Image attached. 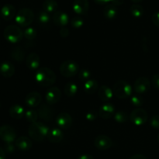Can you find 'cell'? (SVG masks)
Instances as JSON below:
<instances>
[{
  "instance_id": "cb8c5ba5",
  "label": "cell",
  "mask_w": 159,
  "mask_h": 159,
  "mask_svg": "<svg viewBox=\"0 0 159 159\" xmlns=\"http://www.w3.org/2000/svg\"><path fill=\"white\" fill-rule=\"evenodd\" d=\"M98 96L99 99L102 101H109L113 98V92L111 89L107 85H102L99 87Z\"/></svg>"
},
{
  "instance_id": "d4e9b609",
  "label": "cell",
  "mask_w": 159,
  "mask_h": 159,
  "mask_svg": "<svg viewBox=\"0 0 159 159\" xmlns=\"http://www.w3.org/2000/svg\"><path fill=\"white\" fill-rule=\"evenodd\" d=\"M43 10L48 13H54L58 9V4L55 0H45L42 5Z\"/></svg>"
},
{
  "instance_id": "30bf717a",
  "label": "cell",
  "mask_w": 159,
  "mask_h": 159,
  "mask_svg": "<svg viewBox=\"0 0 159 159\" xmlns=\"http://www.w3.org/2000/svg\"><path fill=\"white\" fill-rule=\"evenodd\" d=\"M56 124L58 126L60 129H63V130H66L71 127L72 125V118H71V115L68 113H61L56 116Z\"/></svg>"
},
{
  "instance_id": "52a82bcc",
  "label": "cell",
  "mask_w": 159,
  "mask_h": 159,
  "mask_svg": "<svg viewBox=\"0 0 159 159\" xmlns=\"http://www.w3.org/2000/svg\"><path fill=\"white\" fill-rule=\"evenodd\" d=\"M148 113L144 109L137 108L131 112L130 119L131 122L136 126H141L145 124L148 120Z\"/></svg>"
},
{
  "instance_id": "d590c367",
  "label": "cell",
  "mask_w": 159,
  "mask_h": 159,
  "mask_svg": "<svg viewBox=\"0 0 159 159\" xmlns=\"http://www.w3.org/2000/svg\"><path fill=\"white\" fill-rule=\"evenodd\" d=\"M130 102L134 107H140L141 106H142L144 101H143L142 97L140 96L139 95H134L130 98Z\"/></svg>"
},
{
  "instance_id": "c3c4849f",
  "label": "cell",
  "mask_w": 159,
  "mask_h": 159,
  "mask_svg": "<svg viewBox=\"0 0 159 159\" xmlns=\"http://www.w3.org/2000/svg\"><path fill=\"white\" fill-rule=\"evenodd\" d=\"M133 2H141L142 0H131Z\"/></svg>"
},
{
  "instance_id": "681fc988",
  "label": "cell",
  "mask_w": 159,
  "mask_h": 159,
  "mask_svg": "<svg viewBox=\"0 0 159 159\" xmlns=\"http://www.w3.org/2000/svg\"><path fill=\"white\" fill-rule=\"evenodd\" d=\"M158 144H159V134H158Z\"/></svg>"
},
{
  "instance_id": "7dc6e473",
  "label": "cell",
  "mask_w": 159,
  "mask_h": 159,
  "mask_svg": "<svg viewBox=\"0 0 159 159\" xmlns=\"http://www.w3.org/2000/svg\"><path fill=\"white\" fill-rule=\"evenodd\" d=\"M0 159H6V153L5 151L0 147Z\"/></svg>"
},
{
  "instance_id": "ac0fdd59",
  "label": "cell",
  "mask_w": 159,
  "mask_h": 159,
  "mask_svg": "<svg viewBox=\"0 0 159 159\" xmlns=\"http://www.w3.org/2000/svg\"><path fill=\"white\" fill-rule=\"evenodd\" d=\"M115 113V107L111 103H105L99 110V116L102 119H109Z\"/></svg>"
},
{
  "instance_id": "9a60e30c",
  "label": "cell",
  "mask_w": 159,
  "mask_h": 159,
  "mask_svg": "<svg viewBox=\"0 0 159 159\" xmlns=\"http://www.w3.org/2000/svg\"><path fill=\"white\" fill-rule=\"evenodd\" d=\"M0 13H1V16L2 17L3 20L9 21V20H12L14 17H16V10L12 5L6 4L2 7Z\"/></svg>"
},
{
  "instance_id": "7a4b0ae2",
  "label": "cell",
  "mask_w": 159,
  "mask_h": 159,
  "mask_svg": "<svg viewBox=\"0 0 159 159\" xmlns=\"http://www.w3.org/2000/svg\"><path fill=\"white\" fill-rule=\"evenodd\" d=\"M49 130V127L46 124L37 121L30 125L28 134L34 141H42L48 137Z\"/></svg>"
},
{
  "instance_id": "d6986e66",
  "label": "cell",
  "mask_w": 159,
  "mask_h": 159,
  "mask_svg": "<svg viewBox=\"0 0 159 159\" xmlns=\"http://www.w3.org/2000/svg\"><path fill=\"white\" fill-rule=\"evenodd\" d=\"M15 73L14 65L9 61H3L0 65V74L5 78H10Z\"/></svg>"
},
{
  "instance_id": "7bdbcfd3",
  "label": "cell",
  "mask_w": 159,
  "mask_h": 159,
  "mask_svg": "<svg viewBox=\"0 0 159 159\" xmlns=\"http://www.w3.org/2000/svg\"><path fill=\"white\" fill-rule=\"evenodd\" d=\"M124 0H112L111 4L114 5L115 6H121V5L124 3Z\"/></svg>"
},
{
  "instance_id": "484cf974",
  "label": "cell",
  "mask_w": 159,
  "mask_h": 159,
  "mask_svg": "<svg viewBox=\"0 0 159 159\" xmlns=\"http://www.w3.org/2000/svg\"><path fill=\"white\" fill-rule=\"evenodd\" d=\"M118 13L116 6L113 4H108L105 6L103 9V15L107 20H113L116 17Z\"/></svg>"
},
{
  "instance_id": "74e56055",
  "label": "cell",
  "mask_w": 159,
  "mask_h": 159,
  "mask_svg": "<svg viewBox=\"0 0 159 159\" xmlns=\"http://www.w3.org/2000/svg\"><path fill=\"white\" fill-rule=\"evenodd\" d=\"M150 124L154 129L159 130V116L155 115L150 119Z\"/></svg>"
},
{
  "instance_id": "83f0119b",
  "label": "cell",
  "mask_w": 159,
  "mask_h": 159,
  "mask_svg": "<svg viewBox=\"0 0 159 159\" xmlns=\"http://www.w3.org/2000/svg\"><path fill=\"white\" fill-rule=\"evenodd\" d=\"M64 92H65V95L68 97H73L75 96V94L78 92V86L75 82H69L65 85L64 88Z\"/></svg>"
},
{
  "instance_id": "1f68e13d",
  "label": "cell",
  "mask_w": 159,
  "mask_h": 159,
  "mask_svg": "<svg viewBox=\"0 0 159 159\" xmlns=\"http://www.w3.org/2000/svg\"><path fill=\"white\" fill-rule=\"evenodd\" d=\"M38 116V112L34 110H29L25 113V118L26 119V120L30 122L31 124L37 122Z\"/></svg>"
},
{
  "instance_id": "ba28073f",
  "label": "cell",
  "mask_w": 159,
  "mask_h": 159,
  "mask_svg": "<svg viewBox=\"0 0 159 159\" xmlns=\"http://www.w3.org/2000/svg\"><path fill=\"white\" fill-rule=\"evenodd\" d=\"M16 132L15 129L9 125H3L0 127V139L7 144H11L16 141Z\"/></svg>"
},
{
  "instance_id": "d6a6232c",
  "label": "cell",
  "mask_w": 159,
  "mask_h": 159,
  "mask_svg": "<svg viewBox=\"0 0 159 159\" xmlns=\"http://www.w3.org/2000/svg\"><path fill=\"white\" fill-rule=\"evenodd\" d=\"M129 116L127 113L124 111H118L115 113L114 114V120L116 122L119 123V124H124V123L127 122L128 120Z\"/></svg>"
},
{
  "instance_id": "4316f807",
  "label": "cell",
  "mask_w": 159,
  "mask_h": 159,
  "mask_svg": "<svg viewBox=\"0 0 159 159\" xmlns=\"http://www.w3.org/2000/svg\"><path fill=\"white\" fill-rule=\"evenodd\" d=\"M98 89H99V85L95 79H91L84 82V90L88 94H93L97 91Z\"/></svg>"
},
{
  "instance_id": "f6af8a7d",
  "label": "cell",
  "mask_w": 159,
  "mask_h": 159,
  "mask_svg": "<svg viewBox=\"0 0 159 159\" xmlns=\"http://www.w3.org/2000/svg\"><path fill=\"white\" fill-rule=\"evenodd\" d=\"M95 2H96L97 4L99 5H105L107 4L108 2H111L112 0H94Z\"/></svg>"
},
{
  "instance_id": "e0dca14e",
  "label": "cell",
  "mask_w": 159,
  "mask_h": 159,
  "mask_svg": "<svg viewBox=\"0 0 159 159\" xmlns=\"http://www.w3.org/2000/svg\"><path fill=\"white\" fill-rule=\"evenodd\" d=\"M39 117L45 121H51L54 117V111L48 104H43L38 110Z\"/></svg>"
},
{
  "instance_id": "44dd1931",
  "label": "cell",
  "mask_w": 159,
  "mask_h": 159,
  "mask_svg": "<svg viewBox=\"0 0 159 159\" xmlns=\"http://www.w3.org/2000/svg\"><path fill=\"white\" fill-rule=\"evenodd\" d=\"M15 144L18 149L23 152L29 151L32 148V141L29 138L25 136H21L16 139Z\"/></svg>"
},
{
  "instance_id": "f546056e",
  "label": "cell",
  "mask_w": 159,
  "mask_h": 159,
  "mask_svg": "<svg viewBox=\"0 0 159 159\" xmlns=\"http://www.w3.org/2000/svg\"><path fill=\"white\" fill-rule=\"evenodd\" d=\"M51 17H50L49 13L44 12V11H40L37 15V21L40 26H47L50 23Z\"/></svg>"
},
{
  "instance_id": "bcb514c9",
  "label": "cell",
  "mask_w": 159,
  "mask_h": 159,
  "mask_svg": "<svg viewBox=\"0 0 159 159\" xmlns=\"http://www.w3.org/2000/svg\"><path fill=\"white\" fill-rule=\"evenodd\" d=\"M77 159H94L93 157L90 155H82L79 156Z\"/></svg>"
},
{
  "instance_id": "8fae6325",
  "label": "cell",
  "mask_w": 159,
  "mask_h": 159,
  "mask_svg": "<svg viewBox=\"0 0 159 159\" xmlns=\"http://www.w3.org/2000/svg\"><path fill=\"white\" fill-rule=\"evenodd\" d=\"M61 97V90L57 87L53 86L49 88L45 95V99L48 105H53L58 102Z\"/></svg>"
},
{
  "instance_id": "2e32d148",
  "label": "cell",
  "mask_w": 159,
  "mask_h": 159,
  "mask_svg": "<svg viewBox=\"0 0 159 159\" xmlns=\"http://www.w3.org/2000/svg\"><path fill=\"white\" fill-rule=\"evenodd\" d=\"M68 21H69V17L66 12H62V11H57L53 14V22L57 26L65 27L68 24Z\"/></svg>"
},
{
  "instance_id": "8d00e7d4",
  "label": "cell",
  "mask_w": 159,
  "mask_h": 159,
  "mask_svg": "<svg viewBox=\"0 0 159 159\" xmlns=\"http://www.w3.org/2000/svg\"><path fill=\"white\" fill-rule=\"evenodd\" d=\"M71 26L75 29H78V28H80L83 26L84 24V20H82L81 17L79 16H75L71 20Z\"/></svg>"
},
{
  "instance_id": "4fadbf2b",
  "label": "cell",
  "mask_w": 159,
  "mask_h": 159,
  "mask_svg": "<svg viewBox=\"0 0 159 159\" xmlns=\"http://www.w3.org/2000/svg\"><path fill=\"white\" fill-rule=\"evenodd\" d=\"M72 8L78 15H85L89 9V3L88 0H74Z\"/></svg>"
},
{
  "instance_id": "836d02e7",
  "label": "cell",
  "mask_w": 159,
  "mask_h": 159,
  "mask_svg": "<svg viewBox=\"0 0 159 159\" xmlns=\"http://www.w3.org/2000/svg\"><path fill=\"white\" fill-rule=\"evenodd\" d=\"M37 30L34 27H27L23 32V36L27 40H32L37 37Z\"/></svg>"
},
{
  "instance_id": "7c38bea8",
  "label": "cell",
  "mask_w": 159,
  "mask_h": 159,
  "mask_svg": "<svg viewBox=\"0 0 159 159\" xmlns=\"http://www.w3.org/2000/svg\"><path fill=\"white\" fill-rule=\"evenodd\" d=\"M94 145L99 150L105 151L112 147L113 141L107 135H99L95 139Z\"/></svg>"
},
{
  "instance_id": "8992f818",
  "label": "cell",
  "mask_w": 159,
  "mask_h": 159,
  "mask_svg": "<svg viewBox=\"0 0 159 159\" xmlns=\"http://www.w3.org/2000/svg\"><path fill=\"white\" fill-rule=\"evenodd\" d=\"M79 71V65L74 61H65L60 66V72L64 77L71 78L75 75H77Z\"/></svg>"
},
{
  "instance_id": "4dcf8cb0",
  "label": "cell",
  "mask_w": 159,
  "mask_h": 159,
  "mask_svg": "<svg viewBox=\"0 0 159 159\" xmlns=\"http://www.w3.org/2000/svg\"><path fill=\"white\" fill-rule=\"evenodd\" d=\"M130 12L135 18H140L144 14V9L141 6L138 4H134L130 6Z\"/></svg>"
},
{
  "instance_id": "e575fe53",
  "label": "cell",
  "mask_w": 159,
  "mask_h": 159,
  "mask_svg": "<svg viewBox=\"0 0 159 159\" xmlns=\"http://www.w3.org/2000/svg\"><path fill=\"white\" fill-rule=\"evenodd\" d=\"M92 73L89 70L86 68H82L79 71V78L82 81V82H86V81L91 79Z\"/></svg>"
},
{
  "instance_id": "5b68a950",
  "label": "cell",
  "mask_w": 159,
  "mask_h": 159,
  "mask_svg": "<svg viewBox=\"0 0 159 159\" xmlns=\"http://www.w3.org/2000/svg\"><path fill=\"white\" fill-rule=\"evenodd\" d=\"M113 94L119 99H127L132 93V87L124 80H120L113 85Z\"/></svg>"
},
{
  "instance_id": "9c48e42d",
  "label": "cell",
  "mask_w": 159,
  "mask_h": 159,
  "mask_svg": "<svg viewBox=\"0 0 159 159\" xmlns=\"http://www.w3.org/2000/svg\"><path fill=\"white\" fill-rule=\"evenodd\" d=\"M151 87L150 80L147 77H140L134 84V90L138 94H144L147 93Z\"/></svg>"
},
{
  "instance_id": "f1b7e54d",
  "label": "cell",
  "mask_w": 159,
  "mask_h": 159,
  "mask_svg": "<svg viewBox=\"0 0 159 159\" xmlns=\"http://www.w3.org/2000/svg\"><path fill=\"white\" fill-rule=\"evenodd\" d=\"M25 56V51L23 50V48H22L21 47H17V48H14L12 50V53H11V57L16 60V61L21 62L23 61V60L24 59Z\"/></svg>"
},
{
  "instance_id": "603a6c76",
  "label": "cell",
  "mask_w": 159,
  "mask_h": 159,
  "mask_svg": "<svg viewBox=\"0 0 159 159\" xmlns=\"http://www.w3.org/2000/svg\"><path fill=\"white\" fill-rule=\"evenodd\" d=\"M63 132L60 128H52L49 130L47 138L51 143H58L63 139Z\"/></svg>"
},
{
  "instance_id": "60d3db41",
  "label": "cell",
  "mask_w": 159,
  "mask_h": 159,
  "mask_svg": "<svg viewBox=\"0 0 159 159\" xmlns=\"http://www.w3.org/2000/svg\"><path fill=\"white\" fill-rule=\"evenodd\" d=\"M152 23L155 24V26H156L157 27H159V11L158 12H155L152 15Z\"/></svg>"
},
{
  "instance_id": "5bb4252c",
  "label": "cell",
  "mask_w": 159,
  "mask_h": 159,
  "mask_svg": "<svg viewBox=\"0 0 159 159\" xmlns=\"http://www.w3.org/2000/svg\"><path fill=\"white\" fill-rule=\"evenodd\" d=\"M41 95L37 92H31V93H28L27 96L25 98L26 104L31 108H35V107H38L41 102Z\"/></svg>"
},
{
  "instance_id": "ee69618b",
  "label": "cell",
  "mask_w": 159,
  "mask_h": 159,
  "mask_svg": "<svg viewBox=\"0 0 159 159\" xmlns=\"http://www.w3.org/2000/svg\"><path fill=\"white\" fill-rule=\"evenodd\" d=\"M129 159H147L144 155H141V154H138V155H134L133 156L130 157Z\"/></svg>"
},
{
  "instance_id": "6da1fadb",
  "label": "cell",
  "mask_w": 159,
  "mask_h": 159,
  "mask_svg": "<svg viewBox=\"0 0 159 159\" xmlns=\"http://www.w3.org/2000/svg\"><path fill=\"white\" fill-rule=\"evenodd\" d=\"M35 80L39 85L43 87L51 86L56 82V75L48 68H40L37 70Z\"/></svg>"
},
{
  "instance_id": "f35d334b",
  "label": "cell",
  "mask_w": 159,
  "mask_h": 159,
  "mask_svg": "<svg viewBox=\"0 0 159 159\" xmlns=\"http://www.w3.org/2000/svg\"><path fill=\"white\" fill-rule=\"evenodd\" d=\"M98 114H99V113H96L95 110H90V111H89L88 113L85 114V119L89 121L95 120L96 119V117H97Z\"/></svg>"
},
{
  "instance_id": "277c9868",
  "label": "cell",
  "mask_w": 159,
  "mask_h": 159,
  "mask_svg": "<svg viewBox=\"0 0 159 159\" xmlns=\"http://www.w3.org/2000/svg\"><path fill=\"white\" fill-rule=\"evenodd\" d=\"M4 37L8 42L12 43H18L23 39V32L16 25H9L4 30Z\"/></svg>"
},
{
  "instance_id": "ab89813d",
  "label": "cell",
  "mask_w": 159,
  "mask_h": 159,
  "mask_svg": "<svg viewBox=\"0 0 159 159\" xmlns=\"http://www.w3.org/2000/svg\"><path fill=\"white\" fill-rule=\"evenodd\" d=\"M152 83L155 89H159V74H155L152 76Z\"/></svg>"
},
{
  "instance_id": "b9f144b4",
  "label": "cell",
  "mask_w": 159,
  "mask_h": 159,
  "mask_svg": "<svg viewBox=\"0 0 159 159\" xmlns=\"http://www.w3.org/2000/svg\"><path fill=\"white\" fill-rule=\"evenodd\" d=\"M60 35L61 37H68V35H69V30H68V29H67L66 27H61V29L60 30Z\"/></svg>"
},
{
  "instance_id": "7402d4cb",
  "label": "cell",
  "mask_w": 159,
  "mask_h": 159,
  "mask_svg": "<svg viewBox=\"0 0 159 159\" xmlns=\"http://www.w3.org/2000/svg\"><path fill=\"white\" fill-rule=\"evenodd\" d=\"M9 115L13 119H22L23 116H25V110L22 106L19 105V104H15L10 107L9 110Z\"/></svg>"
},
{
  "instance_id": "ffe728a7",
  "label": "cell",
  "mask_w": 159,
  "mask_h": 159,
  "mask_svg": "<svg viewBox=\"0 0 159 159\" xmlns=\"http://www.w3.org/2000/svg\"><path fill=\"white\" fill-rule=\"evenodd\" d=\"M26 64L28 68L31 70H37L39 68L40 64V57L36 53H31L26 59Z\"/></svg>"
},
{
  "instance_id": "3957f363",
  "label": "cell",
  "mask_w": 159,
  "mask_h": 159,
  "mask_svg": "<svg viewBox=\"0 0 159 159\" xmlns=\"http://www.w3.org/2000/svg\"><path fill=\"white\" fill-rule=\"evenodd\" d=\"M34 12L29 8H23L20 9L15 17L16 23L22 27H27L34 22Z\"/></svg>"
}]
</instances>
